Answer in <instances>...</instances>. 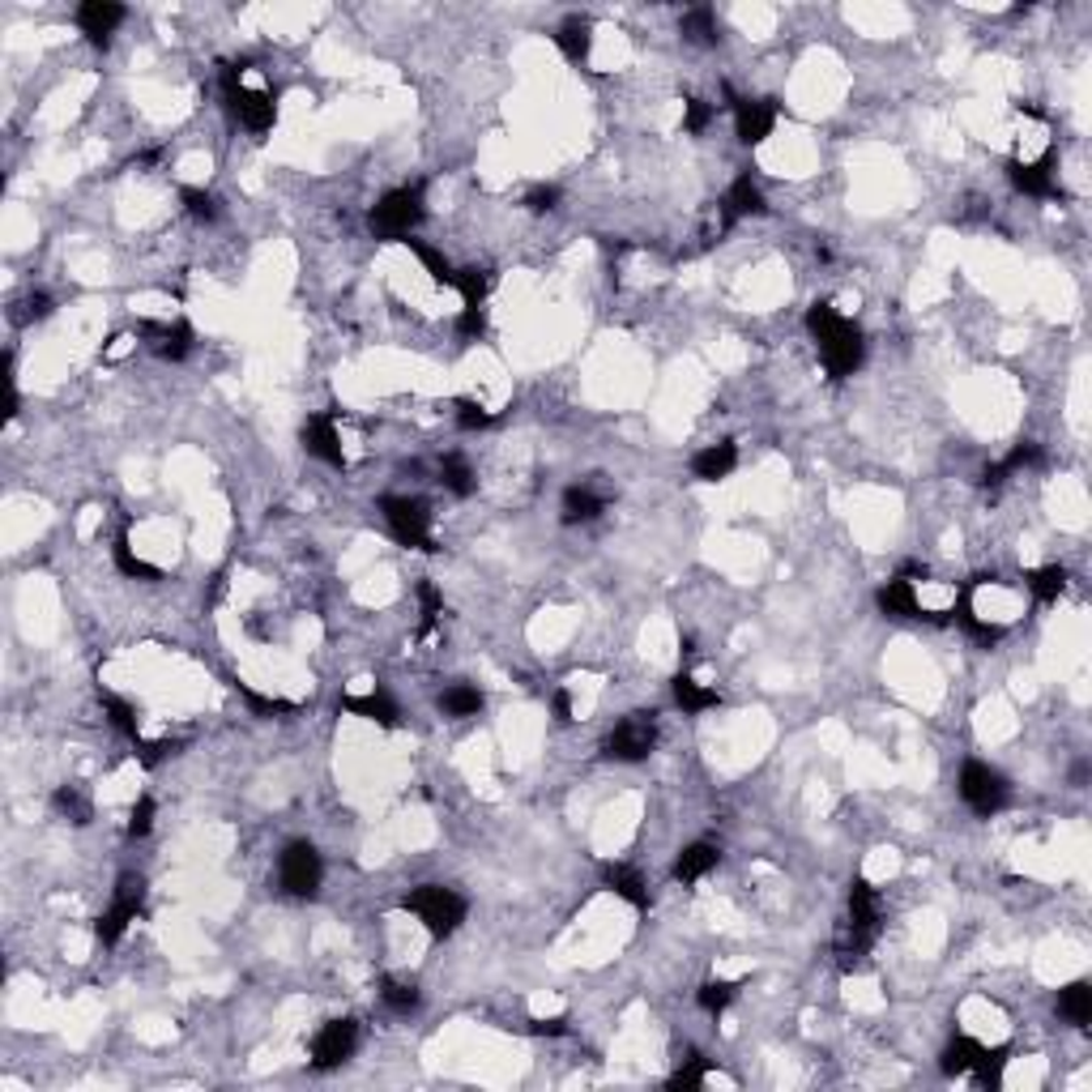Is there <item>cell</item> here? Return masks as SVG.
<instances>
[{
  "label": "cell",
  "mask_w": 1092,
  "mask_h": 1092,
  "mask_svg": "<svg viewBox=\"0 0 1092 1092\" xmlns=\"http://www.w3.org/2000/svg\"><path fill=\"white\" fill-rule=\"evenodd\" d=\"M551 708H555V722H572V696L563 692V687L551 696Z\"/></svg>",
  "instance_id": "obj_53"
},
{
  "label": "cell",
  "mask_w": 1092,
  "mask_h": 1092,
  "mask_svg": "<svg viewBox=\"0 0 1092 1092\" xmlns=\"http://www.w3.org/2000/svg\"><path fill=\"white\" fill-rule=\"evenodd\" d=\"M337 708H347V713L363 717V722H376V726H385V730H397V726H401V713H397V704H393L385 692H367V696H341V700H337Z\"/></svg>",
  "instance_id": "obj_20"
},
{
  "label": "cell",
  "mask_w": 1092,
  "mask_h": 1092,
  "mask_svg": "<svg viewBox=\"0 0 1092 1092\" xmlns=\"http://www.w3.org/2000/svg\"><path fill=\"white\" fill-rule=\"evenodd\" d=\"M303 448H307V457H316V462L347 470V452H341V436H337L333 414H312L303 423Z\"/></svg>",
  "instance_id": "obj_13"
},
{
  "label": "cell",
  "mask_w": 1092,
  "mask_h": 1092,
  "mask_svg": "<svg viewBox=\"0 0 1092 1092\" xmlns=\"http://www.w3.org/2000/svg\"><path fill=\"white\" fill-rule=\"evenodd\" d=\"M401 909L414 913L418 922L427 926L431 939H448L457 926L466 922V913H470L466 897L452 893V887H444V883H423V887H414V893L401 901Z\"/></svg>",
  "instance_id": "obj_2"
},
{
  "label": "cell",
  "mask_w": 1092,
  "mask_h": 1092,
  "mask_svg": "<svg viewBox=\"0 0 1092 1092\" xmlns=\"http://www.w3.org/2000/svg\"><path fill=\"white\" fill-rule=\"evenodd\" d=\"M141 901H146V879L141 875H120L116 879V897H111L107 913L95 922V935L111 947V943H120V935L141 917Z\"/></svg>",
  "instance_id": "obj_8"
},
{
  "label": "cell",
  "mask_w": 1092,
  "mask_h": 1092,
  "mask_svg": "<svg viewBox=\"0 0 1092 1092\" xmlns=\"http://www.w3.org/2000/svg\"><path fill=\"white\" fill-rule=\"evenodd\" d=\"M440 482H444V492H452L457 500L474 496V486H478V478H474V466L466 462L462 452H448L444 462H440Z\"/></svg>",
  "instance_id": "obj_30"
},
{
  "label": "cell",
  "mask_w": 1092,
  "mask_h": 1092,
  "mask_svg": "<svg viewBox=\"0 0 1092 1092\" xmlns=\"http://www.w3.org/2000/svg\"><path fill=\"white\" fill-rule=\"evenodd\" d=\"M952 619H956V623H960V627L969 631V636H973V641H982L986 649L1003 641V627H998V623H986L982 615H977V611H973V585H964V589H960V602H956V611H952Z\"/></svg>",
  "instance_id": "obj_25"
},
{
  "label": "cell",
  "mask_w": 1092,
  "mask_h": 1092,
  "mask_svg": "<svg viewBox=\"0 0 1092 1092\" xmlns=\"http://www.w3.org/2000/svg\"><path fill=\"white\" fill-rule=\"evenodd\" d=\"M486 286H492V274H486V269H457V286H452V291L462 295V307H482Z\"/></svg>",
  "instance_id": "obj_41"
},
{
  "label": "cell",
  "mask_w": 1092,
  "mask_h": 1092,
  "mask_svg": "<svg viewBox=\"0 0 1092 1092\" xmlns=\"http://www.w3.org/2000/svg\"><path fill=\"white\" fill-rule=\"evenodd\" d=\"M679 31H683L687 39H692V43H700V47H717V39H722V31H717V17H713L708 5L687 9L683 22H679Z\"/></svg>",
  "instance_id": "obj_33"
},
{
  "label": "cell",
  "mask_w": 1092,
  "mask_h": 1092,
  "mask_svg": "<svg viewBox=\"0 0 1092 1092\" xmlns=\"http://www.w3.org/2000/svg\"><path fill=\"white\" fill-rule=\"evenodd\" d=\"M99 704H103V713H107V722L116 726L129 742H141V722H137V708H133L129 700H120L116 692H103V687H99Z\"/></svg>",
  "instance_id": "obj_31"
},
{
  "label": "cell",
  "mask_w": 1092,
  "mask_h": 1092,
  "mask_svg": "<svg viewBox=\"0 0 1092 1092\" xmlns=\"http://www.w3.org/2000/svg\"><path fill=\"white\" fill-rule=\"evenodd\" d=\"M602 883H607V893H615L631 909H645L649 905V887H645L641 871L623 867V862H607V867H602Z\"/></svg>",
  "instance_id": "obj_19"
},
{
  "label": "cell",
  "mask_w": 1092,
  "mask_h": 1092,
  "mask_svg": "<svg viewBox=\"0 0 1092 1092\" xmlns=\"http://www.w3.org/2000/svg\"><path fill=\"white\" fill-rule=\"evenodd\" d=\"M137 333L146 337V347L158 355V359H167V363H180V359H188V351H192V325L188 321H176V325H162V321H141L137 325Z\"/></svg>",
  "instance_id": "obj_12"
},
{
  "label": "cell",
  "mask_w": 1092,
  "mask_h": 1092,
  "mask_svg": "<svg viewBox=\"0 0 1092 1092\" xmlns=\"http://www.w3.org/2000/svg\"><path fill=\"white\" fill-rule=\"evenodd\" d=\"M482 329H486L482 307H462V316H457V333H462L466 341H474V337H482Z\"/></svg>",
  "instance_id": "obj_50"
},
{
  "label": "cell",
  "mask_w": 1092,
  "mask_h": 1092,
  "mask_svg": "<svg viewBox=\"0 0 1092 1092\" xmlns=\"http://www.w3.org/2000/svg\"><path fill=\"white\" fill-rule=\"evenodd\" d=\"M849 931H858L862 939H871V943L879 935V893L867 879L849 883Z\"/></svg>",
  "instance_id": "obj_17"
},
{
  "label": "cell",
  "mask_w": 1092,
  "mask_h": 1092,
  "mask_svg": "<svg viewBox=\"0 0 1092 1092\" xmlns=\"http://www.w3.org/2000/svg\"><path fill=\"white\" fill-rule=\"evenodd\" d=\"M423 222V184H406L385 192L367 214V226L376 240H401L406 244L414 235V226Z\"/></svg>",
  "instance_id": "obj_3"
},
{
  "label": "cell",
  "mask_w": 1092,
  "mask_h": 1092,
  "mask_svg": "<svg viewBox=\"0 0 1092 1092\" xmlns=\"http://www.w3.org/2000/svg\"><path fill=\"white\" fill-rule=\"evenodd\" d=\"M1008 176H1012V184H1016V192H1024V196H1038V201H1054V196H1062V188L1054 184V154L1046 150L1038 162H1008Z\"/></svg>",
  "instance_id": "obj_14"
},
{
  "label": "cell",
  "mask_w": 1092,
  "mask_h": 1092,
  "mask_svg": "<svg viewBox=\"0 0 1092 1092\" xmlns=\"http://www.w3.org/2000/svg\"><path fill=\"white\" fill-rule=\"evenodd\" d=\"M120 22H124V5H116V0H85L77 9V31L95 47H107L111 35L120 31Z\"/></svg>",
  "instance_id": "obj_15"
},
{
  "label": "cell",
  "mask_w": 1092,
  "mask_h": 1092,
  "mask_svg": "<svg viewBox=\"0 0 1092 1092\" xmlns=\"http://www.w3.org/2000/svg\"><path fill=\"white\" fill-rule=\"evenodd\" d=\"M51 807H56V815H65L69 824H90V815H95L90 794H85L81 786H61V790L51 794Z\"/></svg>",
  "instance_id": "obj_32"
},
{
  "label": "cell",
  "mask_w": 1092,
  "mask_h": 1092,
  "mask_svg": "<svg viewBox=\"0 0 1092 1092\" xmlns=\"http://www.w3.org/2000/svg\"><path fill=\"white\" fill-rule=\"evenodd\" d=\"M51 307H56V303H51V295H43V291H31L26 299H17V303H13L9 321H13V325H35V321H47V316H51Z\"/></svg>",
  "instance_id": "obj_43"
},
{
  "label": "cell",
  "mask_w": 1092,
  "mask_h": 1092,
  "mask_svg": "<svg viewBox=\"0 0 1092 1092\" xmlns=\"http://www.w3.org/2000/svg\"><path fill=\"white\" fill-rule=\"evenodd\" d=\"M738 986H742V982H722V977H713V982H704V986L696 990V1003H700V1008H704L708 1016H722V1012L730 1008V1003L738 998Z\"/></svg>",
  "instance_id": "obj_40"
},
{
  "label": "cell",
  "mask_w": 1092,
  "mask_h": 1092,
  "mask_svg": "<svg viewBox=\"0 0 1092 1092\" xmlns=\"http://www.w3.org/2000/svg\"><path fill=\"white\" fill-rule=\"evenodd\" d=\"M713 116H717V107H713V103H704V99H687V103H683V133L700 137V133L713 124Z\"/></svg>",
  "instance_id": "obj_47"
},
{
  "label": "cell",
  "mask_w": 1092,
  "mask_h": 1092,
  "mask_svg": "<svg viewBox=\"0 0 1092 1092\" xmlns=\"http://www.w3.org/2000/svg\"><path fill=\"white\" fill-rule=\"evenodd\" d=\"M278 879L291 897H316V887L325 879V862L312 841H291L278 858Z\"/></svg>",
  "instance_id": "obj_9"
},
{
  "label": "cell",
  "mask_w": 1092,
  "mask_h": 1092,
  "mask_svg": "<svg viewBox=\"0 0 1092 1092\" xmlns=\"http://www.w3.org/2000/svg\"><path fill=\"white\" fill-rule=\"evenodd\" d=\"M1058 1016L1071 1020L1076 1028H1088L1092 1024V986L1088 982H1071L1058 990Z\"/></svg>",
  "instance_id": "obj_27"
},
{
  "label": "cell",
  "mask_w": 1092,
  "mask_h": 1092,
  "mask_svg": "<svg viewBox=\"0 0 1092 1092\" xmlns=\"http://www.w3.org/2000/svg\"><path fill=\"white\" fill-rule=\"evenodd\" d=\"M418 607H423V623H418V636H427L436 619L444 615V602H440V589L431 581H418Z\"/></svg>",
  "instance_id": "obj_46"
},
{
  "label": "cell",
  "mask_w": 1092,
  "mask_h": 1092,
  "mask_svg": "<svg viewBox=\"0 0 1092 1092\" xmlns=\"http://www.w3.org/2000/svg\"><path fill=\"white\" fill-rule=\"evenodd\" d=\"M768 206H764V192L756 188L752 176H738L730 184V192L722 196V226H717V235H726L738 218H760Z\"/></svg>",
  "instance_id": "obj_16"
},
{
  "label": "cell",
  "mask_w": 1092,
  "mask_h": 1092,
  "mask_svg": "<svg viewBox=\"0 0 1092 1092\" xmlns=\"http://www.w3.org/2000/svg\"><path fill=\"white\" fill-rule=\"evenodd\" d=\"M406 248L423 261V269L431 274V282H440L444 291H452V286H457V269L444 261V252H440V248H431V244H423V240H414V235L406 240Z\"/></svg>",
  "instance_id": "obj_34"
},
{
  "label": "cell",
  "mask_w": 1092,
  "mask_h": 1092,
  "mask_svg": "<svg viewBox=\"0 0 1092 1092\" xmlns=\"http://www.w3.org/2000/svg\"><path fill=\"white\" fill-rule=\"evenodd\" d=\"M244 77V65H222V95H226V107L235 111V120L252 133H269L274 120H278V103L269 90H248L240 81Z\"/></svg>",
  "instance_id": "obj_5"
},
{
  "label": "cell",
  "mask_w": 1092,
  "mask_h": 1092,
  "mask_svg": "<svg viewBox=\"0 0 1092 1092\" xmlns=\"http://www.w3.org/2000/svg\"><path fill=\"white\" fill-rule=\"evenodd\" d=\"M167 756H176V742H137V760H141V768H154V764H162Z\"/></svg>",
  "instance_id": "obj_51"
},
{
  "label": "cell",
  "mask_w": 1092,
  "mask_h": 1092,
  "mask_svg": "<svg viewBox=\"0 0 1092 1092\" xmlns=\"http://www.w3.org/2000/svg\"><path fill=\"white\" fill-rule=\"evenodd\" d=\"M875 602H879V611H883V615H893V619H917V615H922V607H917V589H913V581H905V577H893V581H887V585L875 593Z\"/></svg>",
  "instance_id": "obj_23"
},
{
  "label": "cell",
  "mask_w": 1092,
  "mask_h": 1092,
  "mask_svg": "<svg viewBox=\"0 0 1092 1092\" xmlns=\"http://www.w3.org/2000/svg\"><path fill=\"white\" fill-rule=\"evenodd\" d=\"M154 815H158L154 798H150V794H141V798L133 802V811H129V837H133V841L150 837V828H154Z\"/></svg>",
  "instance_id": "obj_45"
},
{
  "label": "cell",
  "mask_w": 1092,
  "mask_h": 1092,
  "mask_svg": "<svg viewBox=\"0 0 1092 1092\" xmlns=\"http://www.w3.org/2000/svg\"><path fill=\"white\" fill-rule=\"evenodd\" d=\"M111 555H116V568L124 572V577H133V581H162V572H158L154 563H146L141 555H133V546H129L124 534L116 538V546H111Z\"/></svg>",
  "instance_id": "obj_39"
},
{
  "label": "cell",
  "mask_w": 1092,
  "mask_h": 1092,
  "mask_svg": "<svg viewBox=\"0 0 1092 1092\" xmlns=\"http://www.w3.org/2000/svg\"><path fill=\"white\" fill-rule=\"evenodd\" d=\"M180 201H184V210L196 218V222H218L222 218V201L206 188H180Z\"/></svg>",
  "instance_id": "obj_42"
},
{
  "label": "cell",
  "mask_w": 1092,
  "mask_h": 1092,
  "mask_svg": "<svg viewBox=\"0 0 1092 1092\" xmlns=\"http://www.w3.org/2000/svg\"><path fill=\"white\" fill-rule=\"evenodd\" d=\"M675 704H679L683 713H704V708H717V704H722V696H717L713 687H704L700 679L679 675V679H675Z\"/></svg>",
  "instance_id": "obj_28"
},
{
  "label": "cell",
  "mask_w": 1092,
  "mask_h": 1092,
  "mask_svg": "<svg viewBox=\"0 0 1092 1092\" xmlns=\"http://www.w3.org/2000/svg\"><path fill=\"white\" fill-rule=\"evenodd\" d=\"M807 329H811V337H815L820 359H824V367H828V376H832V380H845V376H853V371L862 367V355H867L862 329L849 321V316H841L828 299H815V303L807 307Z\"/></svg>",
  "instance_id": "obj_1"
},
{
  "label": "cell",
  "mask_w": 1092,
  "mask_h": 1092,
  "mask_svg": "<svg viewBox=\"0 0 1092 1092\" xmlns=\"http://www.w3.org/2000/svg\"><path fill=\"white\" fill-rule=\"evenodd\" d=\"M717 862H722V849L717 845H708V841H696V845H687L683 853H679V862H675V879L679 883H696V879H704Z\"/></svg>",
  "instance_id": "obj_24"
},
{
  "label": "cell",
  "mask_w": 1092,
  "mask_h": 1092,
  "mask_svg": "<svg viewBox=\"0 0 1092 1092\" xmlns=\"http://www.w3.org/2000/svg\"><path fill=\"white\" fill-rule=\"evenodd\" d=\"M1003 1067H1008V1046H994V1050H986L982 1046V1054H977V1062H973V1084L977 1088H998L1003 1084Z\"/></svg>",
  "instance_id": "obj_35"
},
{
  "label": "cell",
  "mask_w": 1092,
  "mask_h": 1092,
  "mask_svg": "<svg viewBox=\"0 0 1092 1092\" xmlns=\"http://www.w3.org/2000/svg\"><path fill=\"white\" fill-rule=\"evenodd\" d=\"M653 747H657V713L641 708V713H627L607 734L602 752H607V760H619V764H641V760H649Z\"/></svg>",
  "instance_id": "obj_7"
},
{
  "label": "cell",
  "mask_w": 1092,
  "mask_h": 1092,
  "mask_svg": "<svg viewBox=\"0 0 1092 1092\" xmlns=\"http://www.w3.org/2000/svg\"><path fill=\"white\" fill-rule=\"evenodd\" d=\"M960 798H964V807H969L973 815L990 820V815H998L1003 807H1008L1012 786H1008V777H1003L998 768H990V764H982V760H969V764L960 768Z\"/></svg>",
  "instance_id": "obj_6"
},
{
  "label": "cell",
  "mask_w": 1092,
  "mask_h": 1092,
  "mask_svg": "<svg viewBox=\"0 0 1092 1092\" xmlns=\"http://www.w3.org/2000/svg\"><path fill=\"white\" fill-rule=\"evenodd\" d=\"M355 1046H359V1024L355 1020H329L312 1038V1067L316 1071H333L355 1054Z\"/></svg>",
  "instance_id": "obj_11"
},
{
  "label": "cell",
  "mask_w": 1092,
  "mask_h": 1092,
  "mask_svg": "<svg viewBox=\"0 0 1092 1092\" xmlns=\"http://www.w3.org/2000/svg\"><path fill=\"white\" fill-rule=\"evenodd\" d=\"M530 1028L538 1032V1038H563V1032H568V1016H534Z\"/></svg>",
  "instance_id": "obj_52"
},
{
  "label": "cell",
  "mask_w": 1092,
  "mask_h": 1092,
  "mask_svg": "<svg viewBox=\"0 0 1092 1092\" xmlns=\"http://www.w3.org/2000/svg\"><path fill=\"white\" fill-rule=\"evenodd\" d=\"M525 210H530V214H551V210H559V188H555V184H538V188H530V192H525Z\"/></svg>",
  "instance_id": "obj_49"
},
{
  "label": "cell",
  "mask_w": 1092,
  "mask_h": 1092,
  "mask_svg": "<svg viewBox=\"0 0 1092 1092\" xmlns=\"http://www.w3.org/2000/svg\"><path fill=\"white\" fill-rule=\"evenodd\" d=\"M704 1080H708V1058H700V1054L692 1050V1054L683 1058V1067L670 1076V1088H675V1092H683V1088H700Z\"/></svg>",
  "instance_id": "obj_44"
},
{
  "label": "cell",
  "mask_w": 1092,
  "mask_h": 1092,
  "mask_svg": "<svg viewBox=\"0 0 1092 1092\" xmlns=\"http://www.w3.org/2000/svg\"><path fill=\"white\" fill-rule=\"evenodd\" d=\"M380 998H385V1008L397 1012V1016L418 1012V1003H423L418 986L414 982H397V977H385V982H380Z\"/></svg>",
  "instance_id": "obj_37"
},
{
  "label": "cell",
  "mask_w": 1092,
  "mask_h": 1092,
  "mask_svg": "<svg viewBox=\"0 0 1092 1092\" xmlns=\"http://www.w3.org/2000/svg\"><path fill=\"white\" fill-rule=\"evenodd\" d=\"M734 466H738V448H734L730 440L708 444V448H700V452L692 457V474H696L700 482H722V478L734 474Z\"/></svg>",
  "instance_id": "obj_21"
},
{
  "label": "cell",
  "mask_w": 1092,
  "mask_h": 1092,
  "mask_svg": "<svg viewBox=\"0 0 1092 1092\" xmlns=\"http://www.w3.org/2000/svg\"><path fill=\"white\" fill-rule=\"evenodd\" d=\"M385 512V525L401 546H414V551H436V538H431V508L414 496H380L376 504Z\"/></svg>",
  "instance_id": "obj_4"
},
{
  "label": "cell",
  "mask_w": 1092,
  "mask_h": 1092,
  "mask_svg": "<svg viewBox=\"0 0 1092 1092\" xmlns=\"http://www.w3.org/2000/svg\"><path fill=\"white\" fill-rule=\"evenodd\" d=\"M607 512V496H597L589 482H577L563 492V504H559V521L563 525H585V521H597V516Z\"/></svg>",
  "instance_id": "obj_18"
},
{
  "label": "cell",
  "mask_w": 1092,
  "mask_h": 1092,
  "mask_svg": "<svg viewBox=\"0 0 1092 1092\" xmlns=\"http://www.w3.org/2000/svg\"><path fill=\"white\" fill-rule=\"evenodd\" d=\"M726 99H730V111H734V129H738V141L742 146H760V141L777 129V116L781 107L777 99H738L730 85H726Z\"/></svg>",
  "instance_id": "obj_10"
},
{
  "label": "cell",
  "mask_w": 1092,
  "mask_h": 1092,
  "mask_svg": "<svg viewBox=\"0 0 1092 1092\" xmlns=\"http://www.w3.org/2000/svg\"><path fill=\"white\" fill-rule=\"evenodd\" d=\"M492 423H496V414L482 410L478 401H470V397L457 401V427H462V431H482V427H492Z\"/></svg>",
  "instance_id": "obj_48"
},
{
  "label": "cell",
  "mask_w": 1092,
  "mask_h": 1092,
  "mask_svg": "<svg viewBox=\"0 0 1092 1092\" xmlns=\"http://www.w3.org/2000/svg\"><path fill=\"white\" fill-rule=\"evenodd\" d=\"M1038 462H1042V448H1038V444H1016L1008 457H1003V462L986 466L982 482H986V486H1003L1016 470H1028V466H1038Z\"/></svg>",
  "instance_id": "obj_26"
},
{
  "label": "cell",
  "mask_w": 1092,
  "mask_h": 1092,
  "mask_svg": "<svg viewBox=\"0 0 1092 1092\" xmlns=\"http://www.w3.org/2000/svg\"><path fill=\"white\" fill-rule=\"evenodd\" d=\"M555 47L568 56L572 65H585V56L593 47V22L581 17V13H572L559 22V31H555Z\"/></svg>",
  "instance_id": "obj_22"
},
{
  "label": "cell",
  "mask_w": 1092,
  "mask_h": 1092,
  "mask_svg": "<svg viewBox=\"0 0 1092 1092\" xmlns=\"http://www.w3.org/2000/svg\"><path fill=\"white\" fill-rule=\"evenodd\" d=\"M440 713H448V717H478L482 713V692L474 683H452L448 692L440 696Z\"/></svg>",
  "instance_id": "obj_36"
},
{
  "label": "cell",
  "mask_w": 1092,
  "mask_h": 1092,
  "mask_svg": "<svg viewBox=\"0 0 1092 1092\" xmlns=\"http://www.w3.org/2000/svg\"><path fill=\"white\" fill-rule=\"evenodd\" d=\"M977 1054H982V1042H973V1038H952V1042H947V1050H943V1058H939V1067H943L947 1080H960V1076L973 1071Z\"/></svg>",
  "instance_id": "obj_29"
},
{
  "label": "cell",
  "mask_w": 1092,
  "mask_h": 1092,
  "mask_svg": "<svg viewBox=\"0 0 1092 1092\" xmlns=\"http://www.w3.org/2000/svg\"><path fill=\"white\" fill-rule=\"evenodd\" d=\"M1024 581H1028L1032 597H1038V602H1046V607H1050V602H1058V597H1062V589H1067V572H1062L1058 563H1050V568L1028 572Z\"/></svg>",
  "instance_id": "obj_38"
}]
</instances>
